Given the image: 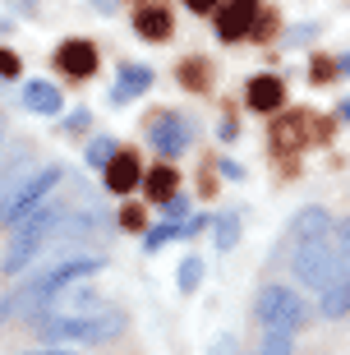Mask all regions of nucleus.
<instances>
[{"mask_svg": "<svg viewBox=\"0 0 350 355\" xmlns=\"http://www.w3.org/2000/svg\"><path fill=\"white\" fill-rule=\"evenodd\" d=\"M290 268L304 286L323 291L332 282H346V231L341 222L327 231V236H313V240H290Z\"/></svg>", "mask_w": 350, "mask_h": 355, "instance_id": "f257e3e1", "label": "nucleus"}, {"mask_svg": "<svg viewBox=\"0 0 350 355\" xmlns=\"http://www.w3.org/2000/svg\"><path fill=\"white\" fill-rule=\"evenodd\" d=\"M130 328V318L120 309H83V314H60V318H46L42 323V337L46 342H65V346H97V342H111L120 332Z\"/></svg>", "mask_w": 350, "mask_h": 355, "instance_id": "f03ea898", "label": "nucleus"}, {"mask_svg": "<svg viewBox=\"0 0 350 355\" xmlns=\"http://www.w3.org/2000/svg\"><path fill=\"white\" fill-rule=\"evenodd\" d=\"M65 217V203H55V198H46L42 208H33L19 222V236H14V245H10V254H5V277H14V272H24L33 259H37L46 245H51V236H55V222Z\"/></svg>", "mask_w": 350, "mask_h": 355, "instance_id": "7ed1b4c3", "label": "nucleus"}, {"mask_svg": "<svg viewBox=\"0 0 350 355\" xmlns=\"http://www.w3.org/2000/svg\"><path fill=\"white\" fill-rule=\"evenodd\" d=\"M55 184H60V166H42L33 175H10V180L0 184V226L24 222L28 212L42 208L55 194Z\"/></svg>", "mask_w": 350, "mask_h": 355, "instance_id": "20e7f679", "label": "nucleus"}, {"mask_svg": "<svg viewBox=\"0 0 350 355\" xmlns=\"http://www.w3.org/2000/svg\"><path fill=\"white\" fill-rule=\"evenodd\" d=\"M254 314H259L263 332H299L309 323V304L299 300L290 286H263L259 291V304H254Z\"/></svg>", "mask_w": 350, "mask_h": 355, "instance_id": "39448f33", "label": "nucleus"}, {"mask_svg": "<svg viewBox=\"0 0 350 355\" xmlns=\"http://www.w3.org/2000/svg\"><path fill=\"white\" fill-rule=\"evenodd\" d=\"M148 144H152L166 162H175V157L184 153V148H189V125H184L180 116L161 111V116H157L152 125H148Z\"/></svg>", "mask_w": 350, "mask_h": 355, "instance_id": "423d86ee", "label": "nucleus"}, {"mask_svg": "<svg viewBox=\"0 0 350 355\" xmlns=\"http://www.w3.org/2000/svg\"><path fill=\"white\" fill-rule=\"evenodd\" d=\"M55 65L65 69L69 79H92V74H97V46L83 42V37H69V42H60Z\"/></svg>", "mask_w": 350, "mask_h": 355, "instance_id": "0eeeda50", "label": "nucleus"}, {"mask_svg": "<svg viewBox=\"0 0 350 355\" xmlns=\"http://www.w3.org/2000/svg\"><path fill=\"white\" fill-rule=\"evenodd\" d=\"M254 19H259L254 0H226V5H217V33L226 42H240L254 28Z\"/></svg>", "mask_w": 350, "mask_h": 355, "instance_id": "6e6552de", "label": "nucleus"}, {"mask_svg": "<svg viewBox=\"0 0 350 355\" xmlns=\"http://www.w3.org/2000/svg\"><path fill=\"white\" fill-rule=\"evenodd\" d=\"M245 102L254 106V111H277V106L286 102V83L277 79V74H259V79H249Z\"/></svg>", "mask_w": 350, "mask_h": 355, "instance_id": "1a4fd4ad", "label": "nucleus"}, {"mask_svg": "<svg viewBox=\"0 0 350 355\" xmlns=\"http://www.w3.org/2000/svg\"><path fill=\"white\" fill-rule=\"evenodd\" d=\"M102 171H106V189H111V194H130L134 184H139V157L116 148V157L106 162Z\"/></svg>", "mask_w": 350, "mask_h": 355, "instance_id": "9d476101", "label": "nucleus"}, {"mask_svg": "<svg viewBox=\"0 0 350 355\" xmlns=\"http://www.w3.org/2000/svg\"><path fill=\"white\" fill-rule=\"evenodd\" d=\"M148 88H152V69H148V65H120V79H116L111 102L125 106V102H134V97H139V92H148Z\"/></svg>", "mask_w": 350, "mask_h": 355, "instance_id": "9b49d317", "label": "nucleus"}, {"mask_svg": "<svg viewBox=\"0 0 350 355\" xmlns=\"http://www.w3.org/2000/svg\"><path fill=\"white\" fill-rule=\"evenodd\" d=\"M134 33L148 42H166L170 37V14L161 10V5H143L139 14H134Z\"/></svg>", "mask_w": 350, "mask_h": 355, "instance_id": "f8f14e48", "label": "nucleus"}, {"mask_svg": "<svg viewBox=\"0 0 350 355\" xmlns=\"http://www.w3.org/2000/svg\"><path fill=\"white\" fill-rule=\"evenodd\" d=\"M24 106H28V111H37V116H55V111H60V92H55V83L33 79L24 88Z\"/></svg>", "mask_w": 350, "mask_h": 355, "instance_id": "ddd939ff", "label": "nucleus"}, {"mask_svg": "<svg viewBox=\"0 0 350 355\" xmlns=\"http://www.w3.org/2000/svg\"><path fill=\"white\" fill-rule=\"evenodd\" d=\"M318 309H323V318H346L350 314V286H346V282L323 286V291H318Z\"/></svg>", "mask_w": 350, "mask_h": 355, "instance_id": "4468645a", "label": "nucleus"}, {"mask_svg": "<svg viewBox=\"0 0 350 355\" xmlns=\"http://www.w3.org/2000/svg\"><path fill=\"white\" fill-rule=\"evenodd\" d=\"M143 189H148L152 203H166V198L175 194V166H152L148 180H143Z\"/></svg>", "mask_w": 350, "mask_h": 355, "instance_id": "2eb2a0df", "label": "nucleus"}, {"mask_svg": "<svg viewBox=\"0 0 350 355\" xmlns=\"http://www.w3.org/2000/svg\"><path fill=\"white\" fill-rule=\"evenodd\" d=\"M212 226H217V250H235V240H240V217H235V212H221Z\"/></svg>", "mask_w": 350, "mask_h": 355, "instance_id": "dca6fc26", "label": "nucleus"}, {"mask_svg": "<svg viewBox=\"0 0 350 355\" xmlns=\"http://www.w3.org/2000/svg\"><path fill=\"white\" fill-rule=\"evenodd\" d=\"M111 157H116V139H106V134H102V139H92V144H88V166L102 171Z\"/></svg>", "mask_w": 350, "mask_h": 355, "instance_id": "f3484780", "label": "nucleus"}, {"mask_svg": "<svg viewBox=\"0 0 350 355\" xmlns=\"http://www.w3.org/2000/svg\"><path fill=\"white\" fill-rule=\"evenodd\" d=\"M198 282H203V259H194V254H189V259L180 263V291L189 295V291H198Z\"/></svg>", "mask_w": 350, "mask_h": 355, "instance_id": "a211bd4d", "label": "nucleus"}, {"mask_svg": "<svg viewBox=\"0 0 350 355\" xmlns=\"http://www.w3.org/2000/svg\"><path fill=\"white\" fill-rule=\"evenodd\" d=\"M295 346H290V332H268V342H263L259 355H290Z\"/></svg>", "mask_w": 350, "mask_h": 355, "instance_id": "6ab92c4d", "label": "nucleus"}, {"mask_svg": "<svg viewBox=\"0 0 350 355\" xmlns=\"http://www.w3.org/2000/svg\"><path fill=\"white\" fill-rule=\"evenodd\" d=\"M170 236H180V231H175V222L157 226V231H148V240H143V250H161V245H166Z\"/></svg>", "mask_w": 350, "mask_h": 355, "instance_id": "aec40b11", "label": "nucleus"}, {"mask_svg": "<svg viewBox=\"0 0 350 355\" xmlns=\"http://www.w3.org/2000/svg\"><path fill=\"white\" fill-rule=\"evenodd\" d=\"M161 212H166L170 222H184V212H189V203H184V198H180V194H170V198H166V203H161Z\"/></svg>", "mask_w": 350, "mask_h": 355, "instance_id": "412c9836", "label": "nucleus"}, {"mask_svg": "<svg viewBox=\"0 0 350 355\" xmlns=\"http://www.w3.org/2000/svg\"><path fill=\"white\" fill-rule=\"evenodd\" d=\"M14 74H19V55L0 46V79H14Z\"/></svg>", "mask_w": 350, "mask_h": 355, "instance_id": "4be33fe9", "label": "nucleus"}, {"mask_svg": "<svg viewBox=\"0 0 350 355\" xmlns=\"http://www.w3.org/2000/svg\"><path fill=\"white\" fill-rule=\"evenodd\" d=\"M78 130H88V111H69L65 116V134H78Z\"/></svg>", "mask_w": 350, "mask_h": 355, "instance_id": "5701e85b", "label": "nucleus"}, {"mask_svg": "<svg viewBox=\"0 0 350 355\" xmlns=\"http://www.w3.org/2000/svg\"><path fill=\"white\" fill-rule=\"evenodd\" d=\"M221 166V175H226V180H240V175H245V166H240V162H217Z\"/></svg>", "mask_w": 350, "mask_h": 355, "instance_id": "b1692460", "label": "nucleus"}, {"mask_svg": "<svg viewBox=\"0 0 350 355\" xmlns=\"http://www.w3.org/2000/svg\"><path fill=\"white\" fill-rule=\"evenodd\" d=\"M212 355H240V351H235V337H217V346H212Z\"/></svg>", "mask_w": 350, "mask_h": 355, "instance_id": "393cba45", "label": "nucleus"}, {"mask_svg": "<svg viewBox=\"0 0 350 355\" xmlns=\"http://www.w3.org/2000/svg\"><path fill=\"white\" fill-rule=\"evenodd\" d=\"M184 5H189V10H194V14H212V10H217V5H221V0H184Z\"/></svg>", "mask_w": 350, "mask_h": 355, "instance_id": "a878e982", "label": "nucleus"}, {"mask_svg": "<svg viewBox=\"0 0 350 355\" xmlns=\"http://www.w3.org/2000/svg\"><path fill=\"white\" fill-rule=\"evenodd\" d=\"M120 222H125V226H139V222H143V212H139V208H125V217H120Z\"/></svg>", "mask_w": 350, "mask_h": 355, "instance_id": "bb28decb", "label": "nucleus"}, {"mask_svg": "<svg viewBox=\"0 0 350 355\" xmlns=\"http://www.w3.org/2000/svg\"><path fill=\"white\" fill-rule=\"evenodd\" d=\"M92 5H97V10H106V14H111V10H116V5H120V0H92Z\"/></svg>", "mask_w": 350, "mask_h": 355, "instance_id": "cd10ccee", "label": "nucleus"}, {"mask_svg": "<svg viewBox=\"0 0 350 355\" xmlns=\"http://www.w3.org/2000/svg\"><path fill=\"white\" fill-rule=\"evenodd\" d=\"M33 355H69V351H33Z\"/></svg>", "mask_w": 350, "mask_h": 355, "instance_id": "c85d7f7f", "label": "nucleus"}, {"mask_svg": "<svg viewBox=\"0 0 350 355\" xmlns=\"http://www.w3.org/2000/svg\"><path fill=\"white\" fill-rule=\"evenodd\" d=\"M14 5H28V10H33V5H37V0H14Z\"/></svg>", "mask_w": 350, "mask_h": 355, "instance_id": "c756f323", "label": "nucleus"}, {"mask_svg": "<svg viewBox=\"0 0 350 355\" xmlns=\"http://www.w3.org/2000/svg\"><path fill=\"white\" fill-rule=\"evenodd\" d=\"M0 144H5V120H0Z\"/></svg>", "mask_w": 350, "mask_h": 355, "instance_id": "7c9ffc66", "label": "nucleus"}]
</instances>
